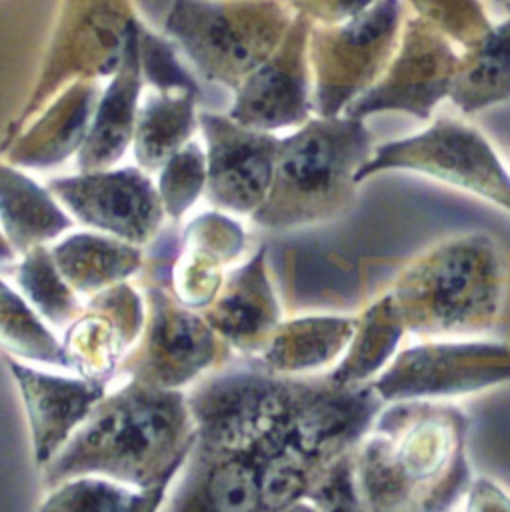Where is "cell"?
<instances>
[{
    "instance_id": "cell-1",
    "label": "cell",
    "mask_w": 510,
    "mask_h": 512,
    "mask_svg": "<svg viewBox=\"0 0 510 512\" xmlns=\"http://www.w3.org/2000/svg\"><path fill=\"white\" fill-rule=\"evenodd\" d=\"M194 444L160 512H264L260 474L270 448V374L230 368L186 394Z\"/></svg>"
},
{
    "instance_id": "cell-2",
    "label": "cell",
    "mask_w": 510,
    "mask_h": 512,
    "mask_svg": "<svg viewBox=\"0 0 510 512\" xmlns=\"http://www.w3.org/2000/svg\"><path fill=\"white\" fill-rule=\"evenodd\" d=\"M466 432L452 404L402 400L380 410L354 448L366 512H450L472 482Z\"/></svg>"
},
{
    "instance_id": "cell-3",
    "label": "cell",
    "mask_w": 510,
    "mask_h": 512,
    "mask_svg": "<svg viewBox=\"0 0 510 512\" xmlns=\"http://www.w3.org/2000/svg\"><path fill=\"white\" fill-rule=\"evenodd\" d=\"M194 444V420L182 390L130 378L92 408L68 442L46 464L48 490L100 476L132 488L174 480Z\"/></svg>"
},
{
    "instance_id": "cell-4",
    "label": "cell",
    "mask_w": 510,
    "mask_h": 512,
    "mask_svg": "<svg viewBox=\"0 0 510 512\" xmlns=\"http://www.w3.org/2000/svg\"><path fill=\"white\" fill-rule=\"evenodd\" d=\"M508 262L484 232L448 236L396 276L390 296L404 330L418 336H474L500 316Z\"/></svg>"
},
{
    "instance_id": "cell-5",
    "label": "cell",
    "mask_w": 510,
    "mask_h": 512,
    "mask_svg": "<svg viewBox=\"0 0 510 512\" xmlns=\"http://www.w3.org/2000/svg\"><path fill=\"white\" fill-rule=\"evenodd\" d=\"M372 152L364 118H308L280 138L272 184L252 222L266 230H292L336 216L350 204L354 176Z\"/></svg>"
},
{
    "instance_id": "cell-6",
    "label": "cell",
    "mask_w": 510,
    "mask_h": 512,
    "mask_svg": "<svg viewBox=\"0 0 510 512\" xmlns=\"http://www.w3.org/2000/svg\"><path fill=\"white\" fill-rule=\"evenodd\" d=\"M294 14L278 0H174L164 32L206 80L236 90L278 48Z\"/></svg>"
},
{
    "instance_id": "cell-7",
    "label": "cell",
    "mask_w": 510,
    "mask_h": 512,
    "mask_svg": "<svg viewBox=\"0 0 510 512\" xmlns=\"http://www.w3.org/2000/svg\"><path fill=\"white\" fill-rule=\"evenodd\" d=\"M136 22L130 0H64L36 86L8 124L0 154L68 84L112 76Z\"/></svg>"
},
{
    "instance_id": "cell-8",
    "label": "cell",
    "mask_w": 510,
    "mask_h": 512,
    "mask_svg": "<svg viewBox=\"0 0 510 512\" xmlns=\"http://www.w3.org/2000/svg\"><path fill=\"white\" fill-rule=\"evenodd\" d=\"M402 2L376 0L364 12L308 30V64L312 110L316 116H338L366 92L390 64L400 32Z\"/></svg>"
},
{
    "instance_id": "cell-9",
    "label": "cell",
    "mask_w": 510,
    "mask_h": 512,
    "mask_svg": "<svg viewBox=\"0 0 510 512\" xmlns=\"http://www.w3.org/2000/svg\"><path fill=\"white\" fill-rule=\"evenodd\" d=\"M384 170L418 172L510 212L508 170L484 134L458 118L440 116L414 136L374 148L354 180L360 184Z\"/></svg>"
},
{
    "instance_id": "cell-10",
    "label": "cell",
    "mask_w": 510,
    "mask_h": 512,
    "mask_svg": "<svg viewBox=\"0 0 510 512\" xmlns=\"http://www.w3.org/2000/svg\"><path fill=\"white\" fill-rule=\"evenodd\" d=\"M510 382V346L484 340H430L400 350L370 382L382 404L434 400Z\"/></svg>"
},
{
    "instance_id": "cell-11",
    "label": "cell",
    "mask_w": 510,
    "mask_h": 512,
    "mask_svg": "<svg viewBox=\"0 0 510 512\" xmlns=\"http://www.w3.org/2000/svg\"><path fill=\"white\" fill-rule=\"evenodd\" d=\"M144 326L126 354L122 372L152 386L180 390L218 366L228 346L202 314L180 304L164 284H150Z\"/></svg>"
},
{
    "instance_id": "cell-12",
    "label": "cell",
    "mask_w": 510,
    "mask_h": 512,
    "mask_svg": "<svg viewBox=\"0 0 510 512\" xmlns=\"http://www.w3.org/2000/svg\"><path fill=\"white\" fill-rule=\"evenodd\" d=\"M46 188L80 224L138 248L158 236L166 216L156 184L138 166L52 178Z\"/></svg>"
},
{
    "instance_id": "cell-13",
    "label": "cell",
    "mask_w": 510,
    "mask_h": 512,
    "mask_svg": "<svg viewBox=\"0 0 510 512\" xmlns=\"http://www.w3.org/2000/svg\"><path fill=\"white\" fill-rule=\"evenodd\" d=\"M458 58L454 44L438 28L412 16L402 24L396 52L384 74L342 114L366 120L380 110H404L426 120L448 96Z\"/></svg>"
},
{
    "instance_id": "cell-14",
    "label": "cell",
    "mask_w": 510,
    "mask_h": 512,
    "mask_svg": "<svg viewBox=\"0 0 510 512\" xmlns=\"http://www.w3.org/2000/svg\"><path fill=\"white\" fill-rule=\"evenodd\" d=\"M198 128L206 142L208 202L220 212L252 216L270 190L280 136L214 112H198Z\"/></svg>"
},
{
    "instance_id": "cell-15",
    "label": "cell",
    "mask_w": 510,
    "mask_h": 512,
    "mask_svg": "<svg viewBox=\"0 0 510 512\" xmlns=\"http://www.w3.org/2000/svg\"><path fill=\"white\" fill-rule=\"evenodd\" d=\"M310 20L294 14L282 42L234 90L228 116L254 130L276 132L300 126L312 112V80L308 64Z\"/></svg>"
},
{
    "instance_id": "cell-16",
    "label": "cell",
    "mask_w": 510,
    "mask_h": 512,
    "mask_svg": "<svg viewBox=\"0 0 510 512\" xmlns=\"http://www.w3.org/2000/svg\"><path fill=\"white\" fill-rule=\"evenodd\" d=\"M6 364L20 388L34 460L38 466H46L104 398L106 380L48 374L14 356H6Z\"/></svg>"
},
{
    "instance_id": "cell-17",
    "label": "cell",
    "mask_w": 510,
    "mask_h": 512,
    "mask_svg": "<svg viewBox=\"0 0 510 512\" xmlns=\"http://www.w3.org/2000/svg\"><path fill=\"white\" fill-rule=\"evenodd\" d=\"M202 316L228 348L250 356L264 348L282 322V310L268 276L266 246H260L248 262L224 276L216 298Z\"/></svg>"
},
{
    "instance_id": "cell-18",
    "label": "cell",
    "mask_w": 510,
    "mask_h": 512,
    "mask_svg": "<svg viewBox=\"0 0 510 512\" xmlns=\"http://www.w3.org/2000/svg\"><path fill=\"white\" fill-rule=\"evenodd\" d=\"M246 242L244 228L228 214L214 210L196 216L184 230L172 264L170 292L192 310H204L224 282V266L234 262Z\"/></svg>"
},
{
    "instance_id": "cell-19",
    "label": "cell",
    "mask_w": 510,
    "mask_h": 512,
    "mask_svg": "<svg viewBox=\"0 0 510 512\" xmlns=\"http://www.w3.org/2000/svg\"><path fill=\"white\" fill-rule=\"evenodd\" d=\"M98 96V82H72L60 90L2 152L8 164L50 168L76 154L88 134Z\"/></svg>"
},
{
    "instance_id": "cell-20",
    "label": "cell",
    "mask_w": 510,
    "mask_h": 512,
    "mask_svg": "<svg viewBox=\"0 0 510 512\" xmlns=\"http://www.w3.org/2000/svg\"><path fill=\"white\" fill-rule=\"evenodd\" d=\"M138 26L132 28L122 60L100 92L88 134L76 152L80 172L112 168L132 146L136 114L142 98V72L138 54Z\"/></svg>"
},
{
    "instance_id": "cell-21",
    "label": "cell",
    "mask_w": 510,
    "mask_h": 512,
    "mask_svg": "<svg viewBox=\"0 0 510 512\" xmlns=\"http://www.w3.org/2000/svg\"><path fill=\"white\" fill-rule=\"evenodd\" d=\"M354 316L314 314L280 322L264 348L254 354V366L280 376L314 372L340 360L354 330Z\"/></svg>"
},
{
    "instance_id": "cell-22",
    "label": "cell",
    "mask_w": 510,
    "mask_h": 512,
    "mask_svg": "<svg viewBox=\"0 0 510 512\" xmlns=\"http://www.w3.org/2000/svg\"><path fill=\"white\" fill-rule=\"evenodd\" d=\"M48 250L66 284L86 296L124 282L144 266L142 248L110 234L76 232Z\"/></svg>"
},
{
    "instance_id": "cell-23",
    "label": "cell",
    "mask_w": 510,
    "mask_h": 512,
    "mask_svg": "<svg viewBox=\"0 0 510 512\" xmlns=\"http://www.w3.org/2000/svg\"><path fill=\"white\" fill-rule=\"evenodd\" d=\"M72 224L48 188L0 162V228L16 254L54 240Z\"/></svg>"
},
{
    "instance_id": "cell-24",
    "label": "cell",
    "mask_w": 510,
    "mask_h": 512,
    "mask_svg": "<svg viewBox=\"0 0 510 512\" xmlns=\"http://www.w3.org/2000/svg\"><path fill=\"white\" fill-rule=\"evenodd\" d=\"M198 92L150 90L140 98L132 150L136 166L158 172L164 162L188 144L198 128Z\"/></svg>"
},
{
    "instance_id": "cell-25",
    "label": "cell",
    "mask_w": 510,
    "mask_h": 512,
    "mask_svg": "<svg viewBox=\"0 0 510 512\" xmlns=\"http://www.w3.org/2000/svg\"><path fill=\"white\" fill-rule=\"evenodd\" d=\"M448 96L464 114L510 100V16L460 54Z\"/></svg>"
},
{
    "instance_id": "cell-26",
    "label": "cell",
    "mask_w": 510,
    "mask_h": 512,
    "mask_svg": "<svg viewBox=\"0 0 510 512\" xmlns=\"http://www.w3.org/2000/svg\"><path fill=\"white\" fill-rule=\"evenodd\" d=\"M404 334L406 330L392 296H380L356 320L354 336L340 362L328 374V380L338 386L366 384L392 360Z\"/></svg>"
},
{
    "instance_id": "cell-27",
    "label": "cell",
    "mask_w": 510,
    "mask_h": 512,
    "mask_svg": "<svg viewBox=\"0 0 510 512\" xmlns=\"http://www.w3.org/2000/svg\"><path fill=\"white\" fill-rule=\"evenodd\" d=\"M172 480L132 488L100 476H80L52 488L38 512H160Z\"/></svg>"
},
{
    "instance_id": "cell-28",
    "label": "cell",
    "mask_w": 510,
    "mask_h": 512,
    "mask_svg": "<svg viewBox=\"0 0 510 512\" xmlns=\"http://www.w3.org/2000/svg\"><path fill=\"white\" fill-rule=\"evenodd\" d=\"M0 348L22 360L72 368L64 344L40 320L32 304L0 280Z\"/></svg>"
},
{
    "instance_id": "cell-29",
    "label": "cell",
    "mask_w": 510,
    "mask_h": 512,
    "mask_svg": "<svg viewBox=\"0 0 510 512\" xmlns=\"http://www.w3.org/2000/svg\"><path fill=\"white\" fill-rule=\"evenodd\" d=\"M16 282L24 298L54 328H68L82 312L76 292L60 276L46 244L22 254L16 266Z\"/></svg>"
},
{
    "instance_id": "cell-30",
    "label": "cell",
    "mask_w": 510,
    "mask_h": 512,
    "mask_svg": "<svg viewBox=\"0 0 510 512\" xmlns=\"http://www.w3.org/2000/svg\"><path fill=\"white\" fill-rule=\"evenodd\" d=\"M206 188V152L190 140L174 156H170L158 170L156 190L164 208V214L172 220H180L204 194Z\"/></svg>"
},
{
    "instance_id": "cell-31",
    "label": "cell",
    "mask_w": 510,
    "mask_h": 512,
    "mask_svg": "<svg viewBox=\"0 0 510 512\" xmlns=\"http://www.w3.org/2000/svg\"><path fill=\"white\" fill-rule=\"evenodd\" d=\"M418 16L438 28L452 44L470 48L488 32L490 22L476 0H410Z\"/></svg>"
},
{
    "instance_id": "cell-32",
    "label": "cell",
    "mask_w": 510,
    "mask_h": 512,
    "mask_svg": "<svg viewBox=\"0 0 510 512\" xmlns=\"http://www.w3.org/2000/svg\"><path fill=\"white\" fill-rule=\"evenodd\" d=\"M138 54L142 80L156 90H190L200 94L196 80L178 62L174 44L156 36L142 24L138 26Z\"/></svg>"
},
{
    "instance_id": "cell-33",
    "label": "cell",
    "mask_w": 510,
    "mask_h": 512,
    "mask_svg": "<svg viewBox=\"0 0 510 512\" xmlns=\"http://www.w3.org/2000/svg\"><path fill=\"white\" fill-rule=\"evenodd\" d=\"M306 500L322 512H366L354 476V450L334 460L322 472Z\"/></svg>"
},
{
    "instance_id": "cell-34",
    "label": "cell",
    "mask_w": 510,
    "mask_h": 512,
    "mask_svg": "<svg viewBox=\"0 0 510 512\" xmlns=\"http://www.w3.org/2000/svg\"><path fill=\"white\" fill-rule=\"evenodd\" d=\"M374 2L376 0H288L294 12L310 22L318 20L320 24H340L364 12Z\"/></svg>"
},
{
    "instance_id": "cell-35",
    "label": "cell",
    "mask_w": 510,
    "mask_h": 512,
    "mask_svg": "<svg viewBox=\"0 0 510 512\" xmlns=\"http://www.w3.org/2000/svg\"><path fill=\"white\" fill-rule=\"evenodd\" d=\"M464 512H510V494L486 476H478L466 490Z\"/></svg>"
},
{
    "instance_id": "cell-36",
    "label": "cell",
    "mask_w": 510,
    "mask_h": 512,
    "mask_svg": "<svg viewBox=\"0 0 510 512\" xmlns=\"http://www.w3.org/2000/svg\"><path fill=\"white\" fill-rule=\"evenodd\" d=\"M14 258H16V252L12 250V246L8 244V240L0 230V264H12Z\"/></svg>"
},
{
    "instance_id": "cell-37",
    "label": "cell",
    "mask_w": 510,
    "mask_h": 512,
    "mask_svg": "<svg viewBox=\"0 0 510 512\" xmlns=\"http://www.w3.org/2000/svg\"><path fill=\"white\" fill-rule=\"evenodd\" d=\"M280 512H322V510H318L310 500H298Z\"/></svg>"
},
{
    "instance_id": "cell-38",
    "label": "cell",
    "mask_w": 510,
    "mask_h": 512,
    "mask_svg": "<svg viewBox=\"0 0 510 512\" xmlns=\"http://www.w3.org/2000/svg\"><path fill=\"white\" fill-rule=\"evenodd\" d=\"M494 2H510V0H494Z\"/></svg>"
}]
</instances>
